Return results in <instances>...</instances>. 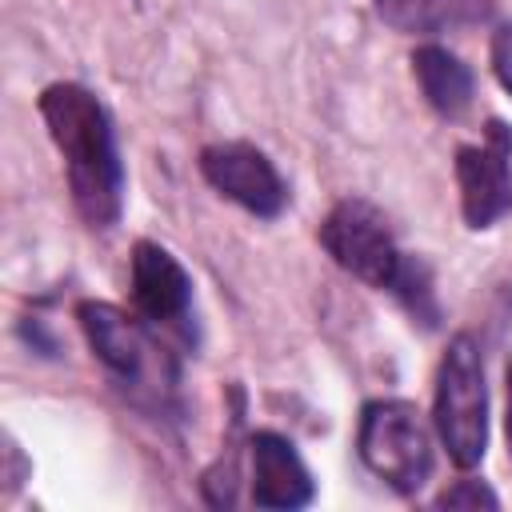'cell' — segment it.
I'll return each instance as SVG.
<instances>
[{"instance_id": "cell-7", "label": "cell", "mask_w": 512, "mask_h": 512, "mask_svg": "<svg viewBox=\"0 0 512 512\" xmlns=\"http://www.w3.org/2000/svg\"><path fill=\"white\" fill-rule=\"evenodd\" d=\"M200 176L232 204H240L244 212L260 216V220H276L288 208V184L276 172V164L268 160V152H260L248 140H220V144H204L200 148Z\"/></svg>"}, {"instance_id": "cell-9", "label": "cell", "mask_w": 512, "mask_h": 512, "mask_svg": "<svg viewBox=\"0 0 512 512\" xmlns=\"http://www.w3.org/2000/svg\"><path fill=\"white\" fill-rule=\"evenodd\" d=\"M248 460H252V504L256 508L292 512V508H308L316 500V480L288 436H280L272 428L252 432Z\"/></svg>"}, {"instance_id": "cell-5", "label": "cell", "mask_w": 512, "mask_h": 512, "mask_svg": "<svg viewBox=\"0 0 512 512\" xmlns=\"http://www.w3.org/2000/svg\"><path fill=\"white\" fill-rule=\"evenodd\" d=\"M320 248L336 260V268H344L348 276L364 280L368 288L380 292H396L404 268H408V252H400L384 212L360 196H344L328 208L324 224H320Z\"/></svg>"}, {"instance_id": "cell-3", "label": "cell", "mask_w": 512, "mask_h": 512, "mask_svg": "<svg viewBox=\"0 0 512 512\" xmlns=\"http://www.w3.org/2000/svg\"><path fill=\"white\" fill-rule=\"evenodd\" d=\"M432 428L456 468H476L488 452V388L484 356L468 332H456L436 368Z\"/></svg>"}, {"instance_id": "cell-14", "label": "cell", "mask_w": 512, "mask_h": 512, "mask_svg": "<svg viewBox=\"0 0 512 512\" xmlns=\"http://www.w3.org/2000/svg\"><path fill=\"white\" fill-rule=\"evenodd\" d=\"M504 384H508V416H504V432H508V452H512V364L504 372Z\"/></svg>"}, {"instance_id": "cell-13", "label": "cell", "mask_w": 512, "mask_h": 512, "mask_svg": "<svg viewBox=\"0 0 512 512\" xmlns=\"http://www.w3.org/2000/svg\"><path fill=\"white\" fill-rule=\"evenodd\" d=\"M492 72H496V80L504 84V92L512 96V24H504V28L492 36Z\"/></svg>"}, {"instance_id": "cell-6", "label": "cell", "mask_w": 512, "mask_h": 512, "mask_svg": "<svg viewBox=\"0 0 512 512\" xmlns=\"http://www.w3.org/2000/svg\"><path fill=\"white\" fill-rule=\"evenodd\" d=\"M456 188L460 216L472 232H484L512 212V128L504 120H488L480 144L456 148Z\"/></svg>"}, {"instance_id": "cell-12", "label": "cell", "mask_w": 512, "mask_h": 512, "mask_svg": "<svg viewBox=\"0 0 512 512\" xmlns=\"http://www.w3.org/2000/svg\"><path fill=\"white\" fill-rule=\"evenodd\" d=\"M436 508H500V496L484 480H456L436 496Z\"/></svg>"}, {"instance_id": "cell-1", "label": "cell", "mask_w": 512, "mask_h": 512, "mask_svg": "<svg viewBox=\"0 0 512 512\" xmlns=\"http://www.w3.org/2000/svg\"><path fill=\"white\" fill-rule=\"evenodd\" d=\"M48 136L64 160L72 208L88 228H112L124 212V164L116 128L100 96L76 80H56L36 100Z\"/></svg>"}, {"instance_id": "cell-11", "label": "cell", "mask_w": 512, "mask_h": 512, "mask_svg": "<svg viewBox=\"0 0 512 512\" xmlns=\"http://www.w3.org/2000/svg\"><path fill=\"white\" fill-rule=\"evenodd\" d=\"M376 16L404 36H440L476 28L492 16V0H372Z\"/></svg>"}, {"instance_id": "cell-10", "label": "cell", "mask_w": 512, "mask_h": 512, "mask_svg": "<svg viewBox=\"0 0 512 512\" xmlns=\"http://www.w3.org/2000/svg\"><path fill=\"white\" fill-rule=\"evenodd\" d=\"M412 76L420 84V96L424 104L444 116V120H460L468 108H472V96H476V76L472 68L448 52L444 44H420L412 52Z\"/></svg>"}, {"instance_id": "cell-4", "label": "cell", "mask_w": 512, "mask_h": 512, "mask_svg": "<svg viewBox=\"0 0 512 512\" xmlns=\"http://www.w3.org/2000/svg\"><path fill=\"white\" fill-rule=\"evenodd\" d=\"M356 452L400 496H416L432 476V436L408 400H368L360 408Z\"/></svg>"}, {"instance_id": "cell-8", "label": "cell", "mask_w": 512, "mask_h": 512, "mask_svg": "<svg viewBox=\"0 0 512 512\" xmlns=\"http://www.w3.org/2000/svg\"><path fill=\"white\" fill-rule=\"evenodd\" d=\"M128 292L136 312L152 328H168L180 340L196 344V320H192V276L188 268L156 240H136L128 260Z\"/></svg>"}, {"instance_id": "cell-2", "label": "cell", "mask_w": 512, "mask_h": 512, "mask_svg": "<svg viewBox=\"0 0 512 512\" xmlns=\"http://www.w3.org/2000/svg\"><path fill=\"white\" fill-rule=\"evenodd\" d=\"M76 320L92 356L104 364L112 384L136 408H148V412L176 408V384H180L176 360L152 336V324L140 312H124L108 300H80Z\"/></svg>"}]
</instances>
